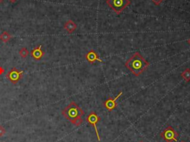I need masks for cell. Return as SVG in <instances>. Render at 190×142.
<instances>
[{"label":"cell","mask_w":190,"mask_h":142,"mask_svg":"<svg viewBox=\"0 0 190 142\" xmlns=\"http://www.w3.org/2000/svg\"><path fill=\"white\" fill-rule=\"evenodd\" d=\"M106 3L117 14H120L131 4L130 0H106Z\"/></svg>","instance_id":"3"},{"label":"cell","mask_w":190,"mask_h":142,"mask_svg":"<svg viewBox=\"0 0 190 142\" xmlns=\"http://www.w3.org/2000/svg\"><path fill=\"white\" fill-rule=\"evenodd\" d=\"M3 1H4V0H0V4L2 3H3Z\"/></svg>","instance_id":"19"},{"label":"cell","mask_w":190,"mask_h":142,"mask_svg":"<svg viewBox=\"0 0 190 142\" xmlns=\"http://www.w3.org/2000/svg\"><path fill=\"white\" fill-rule=\"evenodd\" d=\"M140 142H143V141H140Z\"/></svg>","instance_id":"20"},{"label":"cell","mask_w":190,"mask_h":142,"mask_svg":"<svg viewBox=\"0 0 190 142\" xmlns=\"http://www.w3.org/2000/svg\"><path fill=\"white\" fill-rule=\"evenodd\" d=\"M64 29L68 34H72L77 29V24L74 21L69 19L64 24Z\"/></svg>","instance_id":"10"},{"label":"cell","mask_w":190,"mask_h":142,"mask_svg":"<svg viewBox=\"0 0 190 142\" xmlns=\"http://www.w3.org/2000/svg\"><path fill=\"white\" fill-rule=\"evenodd\" d=\"M62 115L71 124L75 123L77 120L84 115V112L74 101H71L62 111Z\"/></svg>","instance_id":"2"},{"label":"cell","mask_w":190,"mask_h":142,"mask_svg":"<svg viewBox=\"0 0 190 142\" xmlns=\"http://www.w3.org/2000/svg\"><path fill=\"white\" fill-rule=\"evenodd\" d=\"M31 56L35 60H39L44 56V52L42 50V45H39L33 49L31 52Z\"/></svg>","instance_id":"9"},{"label":"cell","mask_w":190,"mask_h":142,"mask_svg":"<svg viewBox=\"0 0 190 142\" xmlns=\"http://www.w3.org/2000/svg\"><path fill=\"white\" fill-rule=\"evenodd\" d=\"M86 60L91 64L94 63V62H96V61H99L100 63H102V60H100V57H99L98 54L93 49L90 50V51H89L86 54Z\"/></svg>","instance_id":"8"},{"label":"cell","mask_w":190,"mask_h":142,"mask_svg":"<svg viewBox=\"0 0 190 142\" xmlns=\"http://www.w3.org/2000/svg\"><path fill=\"white\" fill-rule=\"evenodd\" d=\"M17 1V0H9L10 3H15Z\"/></svg>","instance_id":"17"},{"label":"cell","mask_w":190,"mask_h":142,"mask_svg":"<svg viewBox=\"0 0 190 142\" xmlns=\"http://www.w3.org/2000/svg\"><path fill=\"white\" fill-rule=\"evenodd\" d=\"M5 69L2 66H0V75H2L4 73H5Z\"/></svg>","instance_id":"16"},{"label":"cell","mask_w":190,"mask_h":142,"mask_svg":"<svg viewBox=\"0 0 190 142\" xmlns=\"http://www.w3.org/2000/svg\"><path fill=\"white\" fill-rule=\"evenodd\" d=\"M122 95V92H120L119 93L118 95H117L116 97H114V98H111L110 97V98H108V100H106V101L103 102L104 107H106V109H107V110L109 111V112H112L117 107H118V103H117V101H118V99Z\"/></svg>","instance_id":"7"},{"label":"cell","mask_w":190,"mask_h":142,"mask_svg":"<svg viewBox=\"0 0 190 142\" xmlns=\"http://www.w3.org/2000/svg\"><path fill=\"white\" fill-rule=\"evenodd\" d=\"M6 133V129L3 126L0 125V137H2Z\"/></svg>","instance_id":"14"},{"label":"cell","mask_w":190,"mask_h":142,"mask_svg":"<svg viewBox=\"0 0 190 142\" xmlns=\"http://www.w3.org/2000/svg\"><path fill=\"white\" fill-rule=\"evenodd\" d=\"M152 1L154 3V5H159L160 4L162 3V1H163V0H152Z\"/></svg>","instance_id":"15"},{"label":"cell","mask_w":190,"mask_h":142,"mask_svg":"<svg viewBox=\"0 0 190 142\" xmlns=\"http://www.w3.org/2000/svg\"><path fill=\"white\" fill-rule=\"evenodd\" d=\"M181 142H184V141H181Z\"/></svg>","instance_id":"21"},{"label":"cell","mask_w":190,"mask_h":142,"mask_svg":"<svg viewBox=\"0 0 190 142\" xmlns=\"http://www.w3.org/2000/svg\"><path fill=\"white\" fill-rule=\"evenodd\" d=\"M23 75V71L17 69L16 67L12 68L11 71H8L6 74V78L13 83V85H16L17 83L22 79Z\"/></svg>","instance_id":"5"},{"label":"cell","mask_w":190,"mask_h":142,"mask_svg":"<svg viewBox=\"0 0 190 142\" xmlns=\"http://www.w3.org/2000/svg\"><path fill=\"white\" fill-rule=\"evenodd\" d=\"M19 55L22 58H26L29 55V51L27 49V48H22V49L19 50Z\"/></svg>","instance_id":"13"},{"label":"cell","mask_w":190,"mask_h":142,"mask_svg":"<svg viewBox=\"0 0 190 142\" xmlns=\"http://www.w3.org/2000/svg\"><path fill=\"white\" fill-rule=\"evenodd\" d=\"M187 43H189V44H190V39H188V40H187Z\"/></svg>","instance_id":"18"},{"label":"cell","mask_w":190,"mask_h":142,"mask_svg":"<svg viewBox=\"0 0 190 142\" xmlns=\"http://www.w3.org/2000/svg\"><path fill=\"white\" fill-rule=\"evenodd\" d=\"M125 66L134 76L138 77L148 69L149 63L139 52H135L127 60Z\"/></svg>","instance_id":"1"},{"label":"cell","mask_w":190,"mask_h":142,"mask_svg":"<svg viewBox=\"0 0 190 142\" xmlns=\"http://www.w3.org/2000/svg\"><path fill=\"white\" fill-rule=\"evenodd\" d=\"M160 136L166 142L177 141L178 139V133L172 127H168L162 132L160 134Z\"/></svg>","instance_id":"4"},{"label":"cell","mask_w":190,"mask_h":142,"mask_svg":"<svg viewBox=\"0 0 190 142\" xmlns=\"http://www.w3.org/2000/svg\"><path fill=\"white\" fill-rule=\"evenodd\" d=\"M181 77L186 82L190 81V69H186L181 73Z\"/></svg>","instance_id":"12"},{"label":"cell","mask_w":190,"mask_h":142,"mask_svg":"<svg viewBox=\"0 0 190 142\" xmlns=\"http://www.w3.org/2000/svg\"><path fill=\"white\" fill-rule=\"evenodd\" d=\"M100 120H101V118H100V116H98V115H97L94 112H92V113H91L88 115V117H87V118H86V121L94 127L95 132H96L97 137H98V141H100V135H99V133H98V127H97V124H98V122L100 121Z\"/></svg>","instance_id":"6"},{"label":"cell","mask_w":190,"mask_h":142,"mask_svg":"<svg viewBox=\"0 0 190 142\" xmlns=\"http://www.w3.org/2000/svg\"><path fill=\"white\" fill-rule=\"evenodd\" d=\"M12 36L10 34L8 33V31H3L2 33L0 34V39H1L2 41L3 42V43H8V42L10 41V39H11Z\"/></svg>","instance_id":"11"}]
</instances>
